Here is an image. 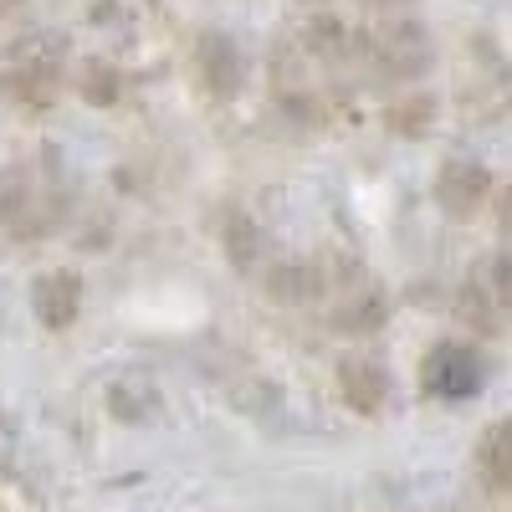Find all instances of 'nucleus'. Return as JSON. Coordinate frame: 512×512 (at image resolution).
Listing matches in <instances>:
<instances>
[{"instance_id": "f257e3e1", "label": "nucleus", "mask_w": 512, "mask_h": 512, "mask_svg": "<svg viewBox=\"0 0 512 512\" xmlns=\"http://www.w3.org/2000/svg\"><path fill=\"white\" fill-rule=\"evenodd\" d=\"M72 216V185L57 154H36L0 164V236L6 241H47Z\"/></svg>"}, {"instance_id": "f03ea898", "label": "nucleus", "mask_w": 512, "mask_h": 512, "mask_svg": "<svg viewBox=\"0 0 512 512\" xmlns=\"http://www.w3.org/2000/svg\"><path fill=\"white\" fill-rule=\"evenodd\" d=\"M67 36L57 31H31L21 36L16 47L0 62V93H6L11 108L21 113H47L62 98V82H67Z\"/></svg>"}, {"instance_id": "7ed1b4c3", "label": "nucleus", "mask_w": 512, "mask_h": 512, "mask_svg": "<svg viewBox=\"0 0 512 512\" xmlns=\"http://www.w3.org/2000/svg\"><path fill=\"white\" fill-rule=\"evenodd\" d=\"M354 57L379 77V82H415L431 72L436 62V41L415 16H384L379 26L359 31Z\"/></svg>"}, {"instance_id": "20e7f679", "label": "nucleus", "mask_w": 512, "mask_h": 512, "mask_svg": "<svg viewBox=\"0 0 512 512\" xmlns=\"http://www.w3.org/2000/svg\"><path fill=\"white\" fill-rule=\"evenodd\" d=\"M487 379H492V364L472 338H441L420 359V384L436 400H472L487 390Z\"/></svg>"}, {"instance_id": "39448f33", "label": "nucleus", "mask_w": 512, "mask_h": 512, "mask_svg": "<svg viewBox=\"0 0 512 512\" xmlns=\"http://www.w3.org/2000/svg\"><path fill=\"white\" fill-rule=\"evenodd\" d=\"M190 67H195V82L210 93V98H221V103H231V98H241V88H246V72H251V62H246V47L231 36V31H221V26H205L200 36H195V47H190Z\"/></svg>"}, {"instance_id": "423d86ee", "label": "nucleus", "mask_w": 512, "mask_h": 512, "mask_svg": "<svg viewBox=\"0 0 512 512\" xmlns=\"http://www.w3.org/2000/svg\"><path fill=\"white\" fill-rule=\"evenodd\" d=\"M431 195L436 205L446 210L451 221H472L477 210L492 200V169L472 154H456L436 169V180H431Z\"/></svg>"}, {"instance_id": "0eeeda50", "label": "nucleus", "mask_w": 512, "mask_h": 512, "mask_svg": "<svg viewBox=\"0 0 512 512\" xmlns=\"http://www.w3.org/2000/svg\"><path fill=\"white\" fill-rule=\"evenodd\" d=\"M333 297V308H328V323L338 333H349V338H364V333H379L384 323H390L395 303H390V292H384L374 277H359L349 287H338L328 292Z\"/></svg>"}, {"instance_id": "6e6552de", "label": "nucleus", "mask_w": 512, "mask_h": 512, "mask_svg": "<svg viewBox=\"0 0 512 512\" xmlns=\"http://www.w3.org/2000/svg\"><path fill=\"white\" fill-rule=\"evenodd\" d=\"M82 297H88L82 272L77 267H52V272H41L31 282V313L47 333H67L82 318Z\"/></svg>"}, {"instance_id": "1a4fd4ad", "label": "nucleus", "mask_w": 512, "mask_h": 512, "mask_svg": "<svg viewBox=\"0 0 512 512\" xmlns=\"http://www.w3.org/2000/svg\"><path fill=\"white\" fill-rule=\"evenodd\" d=\"M338 379V400H344L354 415H384V405H390V369H384L379 359H364V354H349L338 359L333 369Z\"/></svg>"}, {"instance_id": "9d476101", "label": "nucleus", "mask_w": 512, "mask_h": 512, "mask_svg": "<svg viewBox=\"0 0 512 512\" xmlns=\"http://www.w3.org/2000/svg\"><path fill=\"white\" fill-rule=\"evenodd\" d=\"M267 292L287 308H308L318 297H328V277H323V256H282L267 267Z\"/></svg>"}, {"instance_id": "9b49d317", "label": "nucleus", "mask_w": 512, "mask_h": 512, "mask_svg": "<svg viewBox=\"0 0 512 512\" xmlns=\"http://www.w3.org/2000/svg\"><path fill=\"white\" fill-rule=\"evenodd\" d=\"M492 282L487 277H472L456 297V318L472 328V344L477 338H497L502 333V303H507V287H502V262H492Z\"/></svg>"}, {"instance_id": "f8f14e48", "label": "nucleus", "mask_w": 512, "mask_h": 512, "mask_svg": "<svg viewBox=\"0 0 512 512\" xmlns=\"http://www.w3.org/2000/svg\"><path fill=\"white\" fill-rule=\"evenodd\" d=\"M216 236H221V251H226V262H231L236 272H256V267H267V231L256 226L251 210L226 205L221 216H216Z\"/></svg>"}, {"instance_id": "ddd939ff", "label": "nucleus", "mask_w": 512, "mask_h": 512, "mask_svg": "<svg viewBox=\"0 0 512 512\" xmlns=\"http://www.w3.org/2000/svg\"><path fill=\"white\" fill-rule=\"evenodd\" d=\"M354 41H359V31L333 11H313L303 21V31H297V47H303V57H313V62H349Z\"/></svg>"}, {"instance_id": "4468645a", "label": "nucleus", "mask_w": 512, "mask_h": 512, "mask_svg": "<svg viewBox=\"0 0 512 512\" xmlns=\"http://www.w3.org/2000/svg\"><path fill=\"white\" fill-rule=\"evenodd\" d=\"M72 88H77V98L88 108H118L123 93H128V77L113 62H103V57H82L72 67Z\"/></svg>"}, {"instance_id": "2eb2a0df", "label": "nucleus", "mask_w": 512, "mask_h": 512, "mask_svg": "<svg viewBox=\"0 0 512 512\" xmlns=\"http://www.w3.org/2000/svg\"><path fill=\"white\" fill-rule=\"evenodd\" d=\"M436 118H441V98L436 93H405V98H395L390 108H384V128H390L395 139H425L436 128Z\"/></svg>"}, {"instance_id": "dca6fc26", "label": "nucleus", "mask_w": 512, "mask_h": 512, "mask_svg": "<svg viewBox=\"0 0 512 512\" xmlns=\"http://www.w3.org/2000/svg\"><path fill=\"white\" fill-rule=\"evenodd\" d=\"M477 466H482V477L492 492L507 487V472H512V431H507V420H492L487 425V436L477 446Z\"/></svg>"}, {"instance_id": "f3484780", "label": "nucleus", "mask_w": 512, "mask_h": 512, "mask_svg": "<svg viewBox=\"0 0 512 512\" xmlns=\"http://www.w3.org/2000/svg\"><path fill=\"white\" fill-rule=\"evenodd\" d=\"M108 410L118 420H128V425H139V420H149L159 410V390H154L149 379H118L113 390H108Z\"/></svg>"}, {"instance_id": "a211bd4d", "label": "nucleus", "mask_w": 512, "mask_h": 512, "mask_svg": "<svg viewBox=\"0 0 512 512\" xmlns=\"http://www.w3.org/2000/svg\"><path fill=\"white\" fill-rule=\"evenodd\" d=\"M359 6H369V11H379V16H410L415 0H359Z\"/></svg>"}, {"instance_id": "6ab92c4d", "label": "nucleus", "mask_w": 512, "mask_h": 512, "mask_svg": "<svg viewBox=\"0 0 512 512\" xmlns=\"http://www.w3.org/2000/svg\"><path fill=\"white\" fill-rule=\"evenodd\" d=\"M297 6H308V11H318V6H328V0H297Z\"/></svg>"}]
</instances>
